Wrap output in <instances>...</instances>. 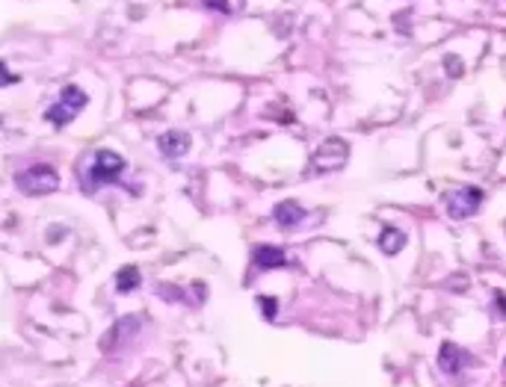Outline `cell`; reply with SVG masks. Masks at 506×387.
Returning a JSON list of instances; mask_svg holds the SVG:
<instances>
[{
  "label": "cell",
  "mask_w": 506,
  "mask_h": 387,
  "mask_svg": "<svg viewBox=\"0 0 506 387\" xmlns=\"http://www.w3.org/2000/svg\"><path fill=\"white\" fill-rule=\"evenodd\" d=\"M474 364V358L465 349H459L456 343H441V352H439V366L444 375H462L468 366Z\"/></svg>",
  "instance_id": "6"
},
{
  "label": "cell",
  "mask_w": 506,
  "mask_h": 387,
  "mask_svg": "<svg viewBox=\"0 0 506 387\" xmlns=\"http://www.w3.org/2000/svg\"><path fill=\"white\" fill-rule=\"evenodd\" d=\"M346 160H350V145H346L341 136H329V139H326V142L311 154V172H317V175H329V172H337V168H344Z\"/></svg>",
  "instance_id": "4"
},
{
  "label": "cell",
  "mask_w": 506,
  "mask_h": 387,
  "mask_svg": "<svg viewBox=\"0 0 506 387\" xmlns=\"http://www.w3.org/2000/svg\"><path fill=\"white\" fill-rule=\"evenodd\" d=\"M257 305L264 307V316H266V320H275V311H279V302H275V299H266V296H261V299H257Z\"/></svg>",
  "instance_id": "14"
},
{
  "label": "cell",
  "mask_w": 506,
  "mask_h": 387,
  "mask_svg": "<svg viewBox=\"0 0 506 387\" xmlns=\"http://www.w3.org/2000/svg\"><path fill=\"white\" fill-rule=\"evenodd\" d=\"M403 245H405V234L397 231V228H385L382 236H379V249L385 254H400Z\"/></svg>",
  "instance_id": "11"
},
{
  "label": "cell",
  "mask_w": 506,
  "mask_h": 387,
  "mask_svg": "<svg viewBox=\"0 0 506 387\" xmlns=\"http://www.w3.org/2000/svg\"><path fill=\"white\" fill-rule=\"evenodd\" d=\"M252 263H255V269H282V266H287V254L279 245H255Z\"/></svg>",
  "instance_id": "9"
},
{
  "label": "cell",
  "mask_w": 506,
  "mask_h": 387,
  "mask_svg": "<svg viewBox=\"0 0 506 387\" xmlns=\"http://www.w3.org/2000/svg\"><path fill=\"white\" fill-rule=\"evenodd\" d=\"M190 145H193V139L187 131H169L157 139V148H160V154L166 160H181V157L190 151Z\"/></svg>",
  "instance_id": "7"
},
{
  "label": "cell",
  "mask_w": 506,
  "mask_h": 387,
  "mask_svg": "<svg viewBox=\"0 0 506 387\" xmlns=\"http://www.w3.org/2000/svg\"><path fill=\"white\" fill-rule=\"evenodd\" d=\"M503 228H506V225H503Z\"/></svg>",
  "instance_id": "18"
},
{
  "label": "cell",
  "mask_w": 506,
  "mask_h": 387,
  "mask_svg": "<svg viewBox=\"0 0 506 387\" xmlns=\"http://www.w3.org/2000/svg\"><path fill=\"white\" fill-rule=\"evenodd\" d=\"M125 157H118L116 151H95L92 160H89L86 168H77V184H81V190L92 195L98 186H110V184H118L125 175Z\"/></svg>",
  "instance_id": "1"
},
{
  "label": "cell",
  "mask_w": 506,
  "mask_h": 387,
  "mask_svg": "<svg viewBox=\"0 0 506 387\" xmlns=\"http://www.w3.org/2000/svg\"><path fill=\"white\" fill-rule=\"evenodd\" d=\"M483 190L480 186H459V190H450L444 195V207H447V216L456 222L471 219L474 213L483 207Z\"/></svg>",
  "instance_id": "5"
},
{
  "label": "cell",
  "mask_w": 506,
  "mask_h": 387,
  "mask_svg": "<svg viewBox=\"0 0 506 387\" xmlns=\"http://www.w3.org/2000/svg\"><path fill=\"white\" fill-rule=\"evenodd\" d=\"M15 186L27 195H51L59 190V175L54 166L48 163H39V166H30L24 172L15 175Z\"/></svg>",
  "instance_id": "2"
},
{
  "label": "cell",
  "mask_w": 506,
  "mask_h": 387,
  "mask_svg": "<svg viewBox=\"0 0 506 387\" xmlns=\"http://www.w3.org/2000/svg\"><path fill=\"white\" fill-rule=\"evenodd\" d=\"M160 290H163V299H178L181 302L184 296H181V290H178V287H169V284H160Z\"/></svg>",
  "instance_id": "15"
},
{
  "label": "cell",
  "mask_w": 506,
  "mask_h": 387,
  "mask_svg": "<svg viewBox=\"0 0 506 387\" xmlns=\"http://www.w3.org/2000/svg\"><path fill=\"white\" fill-rule=\"evenodd\" d=\"M140 281H143V275H140V269H134V266H125V269H118V275H116L118 293H134L136 287H140Z\"/></svg>",
  "instance_id": "12"
},
{
  "label": "cell",
  "mask_w": 506,
  "mask_h": 387,
  "mask_svg": "<svg viewBox=\"0 0 506 387\" xmlns=\"http://www.w3.org/2000/svg\"><path fill=\"white\" fill-rule=\"evenodd\" d=\"M494 299H498V305H500V311H503V316H506V299H503V293H494Z\"/></svg>",
  "instance_id": "17"
},
{
  "label": "cell",
  "mask_w": 506,
  "mask_h": 387,
  "mask_svg": "<svg viewBox=\"0 0 506 387\" xmlns=\"http://www.w3.org/2000/svg\"><path fill=\"white\" fill-rule=\"evenodd\" d=\"M140 325H143V322H140V316H122V320H118V322L113 325V329H110V334H107L104 340H101V349H104V352H113L118 343L131 340V337H134L136 331H140Z\"/></svg>",
  "instance_id": "8"
},
{
  "label": "cell",
  "mask_w": 506,
  "mask_h": 387,
  "mask_svg": "<svg viewBox=\"0 0 506 387\" xmlns=\"http://www.w3.org/2000/svg\"><path fill=\"white\" fill-rule=\"evenodd\" d=\"M86 101H89V98H86V92L81 86H65L63 92H59V98L54 101V107H48L45 118L51 124H56V127H65L68 122H74V118L81 115Z\"/></svg>",
  "instance_id": "3"
},
{
  "label": "cell",
  "mask_w": 506,
  "mask_h": 387,
  "mask_svg": "<svg viewBox=\"0 0 506 387\" xmlns=\"http://www.w3.org/2000/svg\"><path fill=\"white\" fill-rule=\"evenodd\" d=\"M12 83H18V77H15V74H9L6 68H3V86H12Z\"/></svg>",
  "instance_id": "16"
},
{
  "label": "cell",
  "mask_w": 506,
  "mask_h": 387,
  "mask_svg": "<svg viewBox=\"0 0 506 387\" xmlns=\"http://www.w3.org/2000/svg\"><path fill=\"white\" fill-rule=\"evenodd\" d=\"M204 6L207 9H213V12H225V15H231L237 6H231L228 0H204Z\"/></svg>",
  "instance_id": "13"
},
{
  "label": "cell",
  "mask_w": 506,
  "mask_h": 387,
  "mask_svg": "<svg viewBox=\"0 0 506 387\" xmlns=\"http://www.w3.org/2000/svg\"><path fill=\"white\" fill-rule=\"evenodd\" d=\"M273 219L279 222V228L291 231V228H299L305 222V210L296 201H279L273 207Z\"/></svg>",
  "instance_id": "10"
}]
</instances>
